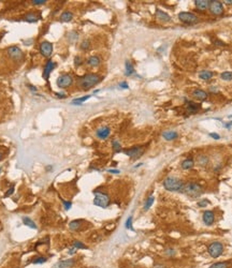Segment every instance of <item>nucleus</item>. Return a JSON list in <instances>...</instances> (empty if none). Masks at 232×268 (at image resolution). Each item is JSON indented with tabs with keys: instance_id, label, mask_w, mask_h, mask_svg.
<instances>
[{
	"instance_id": "obj_1",
	"label": "nucleus",
	"mask_w": 232,
	"mask_h": 268,
	"mask_svg": "<svg viewBox=\"0 0 232 268\" xmlns=\"http://www.w3.org/2000/svg\"><path fill=\"white\" fill-rule=\"evenodd\" d=\"M100 81H101V77L99 76L98 74H86L84 76L80 77L79 81H77V84L82 89L87 90L89 88H92L94 86H96L97 84H99Z\"/></svg>"
},
{
	"instance_id": "obj_2",
	"label": "nucleus",
	"mask_w": 232,
	"mask_h": 268,
	"mask_svg": "<svg viewBox=\"0 0 232 268\" xmlns=\"http://www.w3.org/2000/svg\"><path fill=\"white\" fill-rule=\"evenodd\" d=\"M163 188L171 192H181L184 187V181L175 176H168L163 180Z\"/></svg>"
},
{
	"instance_id": "obj_3",
	"label": "nucleus",
	"mask_w": 232,
	"mask_h": 268,
	"mask_svg": "<svg viewBox=\"0 0 232 268\" xmlns=\"http://www.w3.org/2000/svg\"><path fill=\"white\" fill-rule=\"evenodd\" d=\"M181 193H184L191 197H198L202 194V187L197 182H187L184 185Z\"/></svg>"
},
{
	"instance_id": "obj_4",
	"label": "nucleus",
	"mask_w": 232,
	"mask_h": 268,
	"mask_svg": "<svg viewBox=\"0 0 232 268\" xmlns=\"http://www.w3.org/2000/svg\"><path fill=\"white\" fill-rule=\"evenodd\" d=\"M94 194H95L94 204L96 205V206L101 207V208H107V207L110 205V203H111L110 196L105 193V192H101V191H98V190H95Z\"/></svg>"
},
{
	"instance_id": "obj_5",
	"label": "nucleus",
	"mask_w": 232,
	"mask_h": 268,
	"mask_svg": "<svg viewBox=\"0 0 232 268\" xmlns=\"http://www.w3.org/2000/svg\"><path fill=\"white\" fill-rule=\"evenodd\" d=\"M208 252L211 257H213V259H218V257L221 256L224 253V245L219 241L212 242V244L208 245Z\"/></svg>"
},
{
	"instance_id": "obj_6",
	"label": "nucleus",
	"mask_w": 232,
	"mask_h": 268,
	"mask_svg": "<svg viewBox=\"0 0 232 268\" xmlns=\"http://www.w3.org/2000/svg\"><path fill=\"white\" fill-rule=\"evenodd\" d=\"M178 18L181 22L185 23L187 25H192L199 22L198 16H196L193 13H189V12H181L178 14Z\"/></svg>"
},
{
	"instance_id": "obj_7",
	"label": "nucleus",
	"mask_w": 232,
	"mask_h": 268,
	"mask_svg": "<svg viewBox=\"0 0 232 268\" xmlns=\"http://www.w3.org/2000/svg\"><path fill=\"white\" fill-rule=\"evenodd\" d=\"M124 154H125L126 156L130 157L131 159H139V158L144 154V149L141 146H134V147H131L129 149H125L124 150Z\"/></svg>"
},
{
	"instance_id": "obj_8",
	"label": "nucleus",
	"mask_w": 232,
	"mask_h": 268,
	"mask_svg": "<svg viewBox=\"0 0 232 268\" xmlns=\"http://www.w3.org/2000/svg\"><path fill=\"white\" fill-rule=\"evenodd\" d=\"M56 84L59 88H68L73 84V78L70 74H62L57 78Z\"/></svg>"
},
{
	"instance_id": "obj_9",
	"label": "nucleus",
	"mask_w": 232,
	"mask_h": 268,
	"mask_svg": "<svg viewBox=\"0 0 232 268\" xmlns=\"http://www.w3.org/2000/svg\"><path fill=\"white\" fill-rule=\"evenodd\" d=\"M7 52L10 58H12L15 61H18V60L23 59V57H24V54H23L22 49L18 46H10Z\"/></svg>"
},
{
	"instance_id": "obj_10",
	"label": "nucleus",
	"mask_w": 232,
	"mask_h": 268,
	"mask_svg": "<svg viewBox=\"0 0 232 268\" xmlns=\"http://www.w3.org/2000/svg\"><path fill=\"white\" fill-rule=\"evenodd\" d=\"M210 11L212 14L214 15H221L224 13V7L223 3L220 1H217V0H214V1H211L210 4Z\"/></svg>"
},
{
	"instance_id": "obj_11",
	"label": "nucleus",
	"mask_w": 232,
	"mask_h": 268,
	"mask_svg": "<svg viewBox=\"0 0 232 268\" xmlns=\"http://www.w3.org/2000/svg\"><path fill=\"white\" fill-rule=\"evenodd\" d=\"M40 52L44 57L49 58L53 53V44L49 41H43L40 44Z\"/></svg>"
},
{
	"instance_id": "obj_12",
	"label": "nucleus",
	"mask_w": 232,
	"mask_h": 268,
	"mask_svg": "<svg viewBox=\"0 0 232 268\" xmlns=\"http://www.w3.org/2000/svg\"><path fill=\"white\" fill-rule=\"evenodd\" d=\"M202 220H203L204 224L210 226V225L213 224L214 221H215V214H214L212 210H205V211L203 212Z\"/></svg>"
},
{
	"instance_id": "obj_13",
	"label": "nucleus",
	"mask_w": 232,
	"mask_h": 268,
	"mask_svg": "<svg viewBox=\"0 0 232 268\" xmlns=\"http://www.w3.org/2000/svg\"><path fill=\"white\" fill-rule=\"evenodd\" d=\"M74 259H68V260H61L55 264V268H72L75 265Z\"/></svg>"
},
{
	"instance_id": "obj_14",
	"label": "nucleus",
	"mask_w": 232,
	"mask_h": 268,
	"mask_svg": "<svg viewBox=\"0 0 232 268\" xmlns=\"http://www.w3.org/2000/svg\"><path fill=\"white\" fill-rule=\"evenodd\" d=\"M111 134V129L109 127H101L96 131V135L100 139H107Z\"/></svg>"
},
{
	"instance_id": "obj_15",
	"label": "nucleus",
	"mask_w": 232,
	"mask_h": 268,
	"mask_svg": "<svg viewBox=\"0 0 232 268\" xmlns=\"http://www.w3.org/2000/svg\"><path fill=\"white\" fill-rule=\"evenodd\" d=\"M55 67H56V63H55L54 61H52V60H49V61L46 62V64H45V67H44V71H43L44 79H46V81L49 79L50 74H51V72L55 69Z\"/></svg>"
},
{
	"instance_id": "obj_16",
	"label": "nucleus",
	"mask_w": 232,
	"mask_h": 268,
	"mask_svg": "<svg viewBox=\"0 0 232 268\" xmlns=\"http://www.w3.org/2000/svg\"><path fill=\"white\" fill-rule=\"evenodd\" d=\"M192 97L197 100L204 101V100H206V98H208V94L202 89H195L192 92Z\"/></svg>"
},
{
	"instance_id": "obj_17",
	"label": "nucleus",
	"mask_w": 232,
	"mask_h": 268,
	"mask_svg": "<svg viewBox=\"0 0 232 268\" xmlns=\"http://www.w3.org/2000/svg\"><path fill=\"white\" fill-rule=\"evenodd\" d=\"M83 223H84V220H73L69 223V229L71 231H79V230L82 229L83 226Z\"/></svg>"
},
{
	"instance_id": "obj_18",
	"label": "nucleus",
	"mask_w": 232,
	"mask_h": 268,
	"mask_svg": "<svg viewBox=\"0 0 232 268\" xmlns=\"http://www.w3.org/2000/svg\"><path fill=\"white\" fill-rule=\"evenodd\" d=\"M195 4L199 10H206L210 8L211 1L210 0H196Z\"/></svg>"
},
{
	"instance_id": "obj_19",
	"label": "nucleus",
	"mask_w": 232,
	"mask_h": 268,
	"mask_svg": "<svg viewBox=\"0 0 232 268\" xmlns=\"http://www.w3.org/2000/svg\"><path fill=\"white\" fill-rule=\"evenodd\" d=\"M101 63V60L98 56H90L89 58L87 59V64L90 68H96L98 67L99 64Z\"/></svg>"
},
{
	"instance_id": "obj_20",
	"label": "nucleus",
	"mask_w": 232,
	"mask_h": 268,
	"mask_svg": "<svg viewBox=\"0 0 232 268\" xmlns=\"http://www.w3.org/2000/svg\"><path fill=\"white\" fill-rule=\"evenodd\" d=\"M156 16H157V18L161 22H169L171 19L170 15H169L168 13H166V12L161 11V10H159V9L156 11Z\"/></svg>"
},
{
	"instance_id": "obj_21",
	"label": "nucleus",
	"mask_w": 232,
	"mask_h": 268,
	"mask_svg": "<svg viewBox=\"0 0 232 268\" xmlns=\"http://www.w3.org/2000/svg\"><path fill=\"white\" fill-rule=\"evenodd\" d=\"M162 136L166 141H174L178 137V134L177 132H174V131H166L162 133Z\"/></svg>"
},
{
	"instance_id": "obj_22",
	"label": "nucleus",
	"mask_w": 232,
	"mask_h": 268,
	"mask_svg": "<svg viewBox=\"0 0 232 268\" xmlns=\"http://www.w3.org/2000/svg\"><path fill=\"white\" fill-rule=\"evenodd\" d=\"M193 165H195V161H193L191 158H188V159H185L183 162H182V169H185V171H187V169H192Z\"/></svg>"
},
{
	"instance_id": "obj_23",
	"label": "nucleus",
	"mask_w": 232,
	"mask_h": 268,
	"mask_svg": "<svg viewBox=\"0 0 232 268\" xmlns=\"http://www.w3.org/2000/svg\"><path fill=\"white\" fill-rule=\"evenodd\" d=\"M22 221H23V223L26 225V226H28L29 229H32V230L38 229V226H37V224L34 223V221H32V219H30L29 217H24L22 219Z\"/></svg>"
},
{
	"instance_id": "obj_24",
	"label": "nucleus",
	"mask_w": 232,
	"mask_h": 268,
	"mask_svg": "<svg viewBox=\"0 0 232 268\" xmlns=\"http://www.w3.org/2000/svg\"><path fill=\"white\" fill-rule=\"evenodd\" d=\"M213 72L212 71H208V70H202V71L199 73V77L203 81H208L213 77Z\"/></svg>"
},
{
	"instance_id": "obj_25",
	"label": "nucleus",
	"mask_w": 232,
	"mask_h": 268,
	"mask_svg": "<svg viewBox=\"0 0 232 268\" xmlns=\"http://www.w3.org/2000/svg\"><path fill=\"white\" fill-rule=\"evenodd\" d=\"M197 162H198V164L200 165V166H206V165L208 164V162H210V159H208V156H204V154H201V156L198 157V159H197Z\"/></svg>"
},
{
	"instance_id": "obj_26",
	"label": "nucleus",
	"mask_w": 232,
	"mask_h": 268,
	"mask_svg": "<svg viewBox=\"0 0 232 268\" xmlns=\"http://www.w3.org/2000/svg\"><path fill=\"white\" fill-rule=\"evenodd\" d=\"M125 69H126L125 75H127V76H130V75H132L134 73V68H133L132 63H131L129 60H127V61L125 62Z\"/></svg>"
},
{
	"instance_id": "obj_27",
	"label": "nucleus",
	"mask_w": 232,
	"mask_h": 268,
	"mask_svg": "<svg viewBox=\"0 0 232 268\" xmlns=\"http://www.w3.org/2000/svg\"><path fill=\"white\" fill-rule=\"evenodd\" d=\"M72 18H73V14H72V12H70V11H65V12H62L61 15H60V21L65 22V23L70 22Z\"/></svg>"
},
{
	"instance_id": "obj_28",
	"label": "nucleus",
	"mask_w": 232,
	"mask_h": 268,
	"mask_svg": "<svg viewBox=\"0 0 232 268\" xmlns=\"http://www.w3.org/2000/svg\"><path fill=\"white\" fill-rule=\"evenodd\" d=\"M187 109L190 113H196L197 111L200 109V105L195 103L192 101H187Z\"/></svg>"
},
{
	"instance_id": "obj_29",
	"label": "nucleus",
	"mask_w": 232,
	"mask_h": 268,
	"mask_svg": "<svg viewBox=\"0 0 232 268\" xmlns=\"http://www.w3.org/2000/svg\"><path fill=\"white\" fill-rule=\"evenodd\" d=\"M47 261V257L45 256H34L31 259V263L32 264H36V265H40V264H44V263H46Z\"/></svg>"
},
{
	"instance_id": "obj_30",
	"label": "nucleus",
	"mask_w": 232,
	"mask_h": 268,
	"mask_svg": "<svg viewBox=\"0 0 232 268\" xmlns=\"http://www.w3.org/2000/svg\"><path fill=\"white\" fill-rule=\"evenodd\" d=\"M72 247H74L76 250H87L88 247L86 246V245H84L82 241H80V240H74V241L72 242Z\"/></svg>"
},
{
	"instance_id": "obj_31",
	"label": "nucleus",
	"mask_w": 232,
	"mask_h": 268,
	"mask_svg": "<svg viewBox=\"0 0 232 268\" xmlns=\"http://www.w3.org/2000/svg\"><path fill=\"white\" fill-rule=\"evenodd\" d=\"M25 19H26L27 22H29V23H36V22L39 21V16H38L36 13H32V12H31V13H28L26 15Z\"/></svg>"
},
{
	"instance_id": "obj_32",
	"label": "nucleus",
	"mask_w": 232,
	"mask_h": 268,
	"mask_svg": "<svg viewBox=\"0 0 232 268\" xmlns=\"http://www.w3.org/2000/svg\"><path fill=\"white\" fill-rule=\"evenodd\" d=\"M154 201H155V197H154L153 195H150V197H147L145 203H144V210L150 209V207H152V205L154 204Z\"/></svg>"
},
{
	"instance_id": "obj_33",
	"label": "nucleus",
	"mask_w": 232,
	"mask_h": 268,
	"mask_svg": "<svg viewBox=\"0 0 232 268\" xmlns=\"http://www.w3.org/2000/svg\"><path fill=\"white\" fill-rule=\"evenodd\" d=\"M228 267H229V264L227 262H217V263L212 264L208 268H228Z\"/></svg>"
},
{
	"instance_id": "obj_34",
	"label": "nucleus",
	"mask_w": 232,
	"mask_h": 268,
	"mask_svg": "<svg viewBox=\"0 0 232 268\" xmlns=\"http://www.w3.org/2000/svg\"><path fill=\"white\" fill-rule=\"evenodd\" d=\"M112 146H113V149L115 150V152H120L122 151V145L120 143L117 141V139H113L112 141Z\"/></svg>"
},
{
	"instance_id": "obj_35",
	"label": "nucleus",
	"mask_w": 232,
	"mask_h": 268,
	"mask_svg": "<svg viewBox=\"0 0 232 268\" xmlns=\"http://www.w3.org/2000/svg\"><path fill=\"white\" fill-rule=\"evenodd\" d=\"M220 77L224 81H232V72L231 71L223 72V73L220 74Z\"/></svg>"
},
{
	"instance_id": "obj_36",
	"label": "nucleus",
	"mask_w": 232,
	"mask_h": 268,
	"mask_svg": "<svg viewBox=\"0 0 232 268\" xmlns=\"http://www.w3.org/2000/svg\"><path fill=\"white\" fill-rule=\"evenodd\" d=\"M89 98H90V96L88 94V96H84V97H82V98H79V99H75V100H73V101H72V104L80 105V104H82L83 102H85L86 100L89 99Z\"/></svg>"
},
{
	"instance_id": "obj_37",
	"label": "nucleus",
	"mask_w": 232,
	"mask_h": 268,
	"mask_svg": "<svg viewBox=\"0 0 232 268\" xmlns=\"http://www.w3.org/2000/svg\"><path fill=\"white\" fill-rule=\"evenodd\" d=\"M132 221H133V218L132 216L128 217V219L126 220L125 222V227L127 230H131V231H133V227H132Z\"/></svg>"
},
{
	"instance_id": "obj_38",
	"label": "nucleus",
	"mask_w": 232,
	"mask_h": 268,
	"mask_svg": "<svg viewBox=\"0 0 232 268\" xmlns=\"http://www.w3.org/2000/svg\"><path fill=\"white\" fill-rule=\"evenodd\" d=\"M90 46V42L88 41V40H84V41L81 43V49H83V51H87L88 48H89Z\"/></svg>"
},
{
	"instance_id": "obj_39",
	"label": "nucleus",
	"mask_w": 232,
	"mask_h": 268,
	"mask_svg": "<svg viewBox=\"0 0 232 268\" xmlns=\"http://www.w3.org/2000/svg\"><path fill=\"white\" fill-rule=\"evenodd\" d=\"M69 40L71 42H74V41H76L77 39H79V34L76 33V32H74V31H72V32H70L69 33Z\"/></svg>"
},
{
	"instance_id": "obj_40",
	"label": "nucleus",
	"mask_w": 232,
	"mask_h": 268,
	"mask_svg": "<svg viewBox=\"0 0 232 268\" xmlns=\"http://www.w3.org/2000/svg\"><path fill=\"white\" fill-rule=\"evenodd\" d=\"M82 63H83V59H82V57H80V56H75V58H74V64H75V67H80V66H82Z\"/></svg>"
},
{
	"instance_id": "obj_41",
	"label": "nucleus",
	"mask_w": 232,
	"mask_h": 268,
	"mask_svg": "<svg viewBox=\"0 0 232 268\" xmlns=\"http://www.w3.org/2000/svg\"><path fill=\"white\" fill-rule=\"evenodd\" d=\"M62 205H64L65 210H69V209H71V207H72V203L71 202L64 201V200H62Z\"/></svg>"
},
{
	"instance_id": "obj_42",
	"label": "nucleus",
	"mask_w": 232,
	"mask_h": 268,
	"mask_svg": "<svg viewBox=\"0 0 232 268\" xmlns=\"http://www.w3.org/2000/svg\"><path fill=\"white\" fill-rule=\"evenodd\" d=\"M208 204H210V202H208V200H202V201H199V202H198V206L201 207V208H204V207H206Z\"/></svg>"
},
{
	"instance_id": "obj_43",
	"label": "nucleus",
	"mask_w": 232,
	"mask_h": 268,
	"mask_svg": "<svg viewBox=\"0 0 232 268\" xmlns=\"http://www.w3.org/2000/svg\"><path fill=\"white\" fill-rule=\"evenodd\" d=\"M14 190H15L14 186H11V187H10V189H8V190H7L6 194H4V197H9V196H11V195L14 193Z\"/></svg>"
},
{
	"instance_id": "obj_44",
	"label": "nucleus",
	"mask_w": 232,
	"mask_h": 268,
	"mask_svg": "<svg viewBox=\"0 0 232 268\" xmlns=\"http://www.w3.org/2000/svg\"><path fill=\"white\" fill-rule=\"evenodd\" d=\"M165 254L168 255V256H173V255H175V250L173 248H169L165 251Z\"/></svg>"
},
{
	"instance_id": "obj_45",
	"label": "nucleus",
	"mask_w": 232,
	"mask_h": 268,
	"mask_svg": "<svg viewBox=\"0 0 232 268\" xmlns=\"http://www.w3.org/2000/svg\"><path fill=\"white\" fill-rule=\"evenodd\" d=\"M46 3V0H32V4L34 6H42Z\"/></svg>"
},
{
	"instance_id": "obj_46",
	"label": "nucleus",
	"mask_w": 232,
	"mask_h": 268,
	"mask_svg": "<svg viewBox=\"0 0 232 268\" xmlns=\"http://www.w3.org/2000/svg\"><path fill=\"white\" fill-rule=\"evenodd\" d=\"M76 251H77V250L75 249L74 247H72L71 249H69V250H68V254H69V255H73V254H75V253H76Z\"/></svg>"
},
{
	"instance_id": "obj_47",
	"label": "nucleus",
	"mask_w": 232,
	"mask_h": 268,
	"mask_svg": "<svg viewBox=\"0 0 232 268\" xmlns=\"http://www.w3.org/2000/svg\"><path fill=\"white\" fill-rule=\"evenodd\" d=\"M119 87H120V88H124V89H128V88H129V86H128V84H127L126 82L120 83V84H119Z\"/></svg>"
},
{
	"instance_id": "obj_48",
	"label": "nucleus",
	"mask_w": 232,
	"mask_h": 268,
	"mask_svg": "<svg viewBox=\"0 0 232 268\" xmlns=\"http://www.w3.org/2000/svg\"><path fill=\"white\" fill-rule=\"evenodd\" d=\"M55 96H56L57 98H59V99H65V98H66V94H61V92H56V94H55Z\"/></svg>"
},
{
	"instance_id": "obj_49",
	"label": "nucleus",
	"mask_w": 232,
	"mask_h": 268,
	"mask_svg": "<svg viewBox=\"0 0 232 268\" xmlns=\"http://www.w3.org/2000/svg\"><path fill=\"white\" fill-rule=\"evenodd\" d=\"M210 136L212 137V139H220V136H219L218 134H216V133H210Z\"/></svg>"
},
{
	"instance_id": "obj_50",
	"label": "nucleus",
	"mask_w": 232,
	"mask_h": 268,
	"mask_svg": "<svg viewBox=\"0 0 232 268\" xmlns=\"http://www.w3.org/2000/svg\"><path fill=\"white\" fill-rule=\"evenodd\" d=\"M108 172L111 173V174H119V173H120L119 169H109Z\"/></svg>"
},
{
	"instance_id": "obj_51",
	"label": "nucleus",
	"mask_w": 232,
	"mask_h": 268,
	"mask_svg": "<svg viewBox=\"0 0 232 268\" xmlns=\"http://www.w3.org/2000/svg\"><path fill=\"white\" fill-rule=\"evenodd\" d=\"M210 91L211 92H218V88H217V87H211Z\"/></svg>"
},
{
	"instance_id": "obj_52",
	"label": "nucleus",
	"mask_w": 232,
	"mask_h": 268,
	"mask_svg": "<svg viewBox=\"0 0 232 268\" xmlns=\"http://www.w3.org/2000/svg\"><path fill=\"white\" fill-rule=\"evenodd\" d=\"M154 268H167V267H166L163 264H157V265H156V266L154 267Z\"/></svg>"
},
{
	"instance_id": "obj_53",
	"label": "nucleus",
	"mask_w": 232,
	"mask_h": 268,
	"mask_svg": "<svg viewBox=\"0 0 232 268\" xmlns=\"http://www.w3.org/2000/svg\"><path fill=\"white\" fill-rule=\"evenodd\" d=\"M225 3H226V4H229V6H232V0H226Z\"/></svg>"
},
{
	"instance_id": "obj_54",
	"label": "nucleus",
	"mask_w": 232,
	"mask_h": 268,
	"mask_svg": "<svg viewBox=\"0 0 232 268\" xmlns=\"http://www.w3.org/2000/svg\"><path fill=\"white\" fill-rule=\"evenodd\" d=\"M231 126H232V121L228 122V124H225V127H226V128H230Z\"/></svg>"
},
{
	"instance_id": "obj_55",
	"label": "nucleus",
	"mask_w": 232,
	"mask_h": 268,
	"mask_svg": "<svg viewBox=\"0 0 232 268\" xmlns=\"http://www.w3.org/2000/svg\"><path fill=\"white\" fill-rule=\"evenodd\" d=\"M3 158H4L3 154H2V152L0 151V161H1V160H3Z\"/></svg>"
},
{
	"instance_id": "obj_56",
	"label": "nucleus",
	"mask_w": 232,
	"mask_h": 268,
	"mask_svg": "<svg viewBox=\"0 0 232 268\" xmlns=\"http://www.w3.org/2000/svg\"><path fill=\"white\" fill-rule=\"evenodd\" d=\"M30 87V90H34V91H37V88L34 86H29Z\"/></svg>"
},
{
	"instance_id": "obj_57",
	"label": "nucleus",
	"mask_w": 232,
	"mask_h": 268,
	"mask_svg": "<svg viewBox=\"0 0 232 268\" xmlns=\"http://www.w3.org/2000/svg\"><path fill=\"white\" fill-rule=\"evenodd\" d=\"M1 171H2V169H1V167H0V173H1Z\"/></svg>"
}]
</instances>
